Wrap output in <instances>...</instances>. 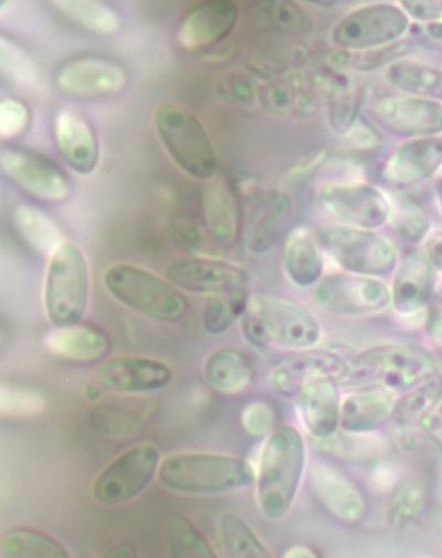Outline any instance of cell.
Returning <instances> with one entry per match:
<instances>
[{
  "instance_id": "cell-1",
  "label": "cell",
  "mask_w": 442,
  "mask_h": 558,
  "mask_svg": "<svg viewBox=\"0 0 442 558\" xmlns=\"http://www.w3.org/2000/svg\"><path fill=\"white\" fill-rule=\"evenodd\" d=\"M243 325L247 340L257 348L304 352L315 350L323 339L321 323L309 307L277 294L250 298Z\"/></svg>"
},
{
  "instance_id": "cell-2",
  "label": "cell",
  "mask_w": 442,
  "mask_h": 558,
  "mask_svg": "<svg viewBox=\"0 0 442 558\" xmlns=\"http://www.w3.org/2000/svg\"><path fill=\"white\" fill-rule=\"evenodd\" d=\"M306 465V445L300 432L277 426L263 447L258 471V500L265 515L282 520L296 500Z\"/></svg>"
},
{
  "instance_id": "cell-3",
  "label": "cell",
  "mask_w": 442,
  "mask_h": 558,
  "mask_svg": "<svg viewBox=\"0 0 442 558\" xmlns=\"http://www.w3.org/2000/svg\"><path fill=\"white\" fill-rule=\"evenodd\" d=\"M161 481L171 490L211 495L246 488L256 481L253 465L241 458L191 453L167 459L160 469Z\"/></svg>"
},
{
  "instance_id": "cell-4",
  "label": "cell",
  "mask_w": 442,
  "mask_h": 558,
  "mask_svg": "<svg viewBox=\"0 0 442 558\" xmlns=\"http://www.w3.org/2000/svg\"><path fill=\"white\" fill-rule=\"evenodd\" d=\"M318 238L327 259L347 274L384 279L401 262L396 245L378 230L335 223L323 227Z\"/></svg>"
},
{
  "instance_id": "cell-5",
  "label": "cell",
  "mask_w": 442,
  "mask_h": 558,
  "mask_svg": "<svg viewBox=\"0 0 442 558\" xmlns=\"http://www.w3.org/2000/svg\"><path fill=\"white\" fill-rule=\"evenodd\" d=\"M344 380L407 391L437 373L431 355L418 348L384 344L366 349L349 362Z\"/></svg>"
},
{
  "instance_id": "cell-6",
  "label": "cell",
  "mask_w": 442,
  "mask_h": 558,
  "mask_svg": "<svg viewBox=\"0 0 442 558\" xmlns=\"http://www.w3.org/2000/svg\"><path fill=\"white\" fill-rule=\"evenodd\" d=\"M105 283L124 305L161 322H179L187 312L185 296L155 274L120 264L108 269Z\"/></svg>"
},
{
  "instance_id": "cell-7",
  "label": "cell",
  "mask_w": 442,
  "mask_h": 558,
  "mask_svg": "<svg viewBox=\"0 0 442 558\" xmlns=\"http://www.w3.org/2000/svg\"><path fill=\"white\" fill-rule=\"evenodd\" d=\"M155 124L174 162L185 173L199 180L214 175L217 158L213 145L193 113L175 105H162L156 111Z\"/></svg>"
},
{
  "instance_id": "cell-8",
  "label": "cell",
  "mask_w": 442,
  "mask_h": 558,
  "mask_svg": "<svg viewBox=\"0 0 442 558\" xmlns=\"http://www.w3.org/2000/svg\"><path fill=\"white\" fill-rule=\"evenodd\" d=\"M46 282V307L56 328L78 325L89 292L87 262L82 251L64 244L51 257Z\"/></svg>"
},
{
  "instance_id": "cell-9",
  "label": "cell",
  "mask_w": 442,
  "mask_h": 558,
  "mask_svg": "<svg viewBox=\"0 0 442 558\" xmlns=\"http://www.w3.org/2000/svg\"><path fill=\"white\" fill-rule=\"evenodd\" d=\"M412 20L395 4L378 3L355 9L331 31V43L346 51H373L391 46L407 34Z\"/></svg>"
},
{
  "instance_id": "cell-10",
  "label": "cell",
  "mask_w": 442,
  "mask_h": 558,
  "mask_svg": "<svg viewBox=\"0 0 442 558\" xmlns=\"http://www.w3.org/2000/svg\"><path fill=\"white\" fill-rule=\"evenodd\" d=\"M323 210L336 223L379 230L390 222L392 199L379 186L364 182H336L319 191Z\"/></svg>"
},
{
  "instance_id": "cell-11",
  "label": "cell",
  "mask_w": 442,
  "mask_h": 558,
  "mask_svg": "<svg viewBox=\"0 0 442 558\" xmlns=\"http://www.w3.org/2000/svg\"><path fill=\"white\" fill-rule=\"evenodd\" d=\"M317 303L326 311L345 316H366L392 307L391 284L384 279L344 271L324 276L315 287Z\"/></svg>"
},
{
  "instance_id": "cell-12",
  "label": "cell",
  "mask_w": 442,
  "mask_h": 558,
  "mask_svg": "<svg viewBox=\"0 0 442 558\" xmlns=\"http://www.w3.org/2000/svg\"><path fill=\"white\" fill-rule=\"evenodd\" d=\"M159 463L160 452L155 446L130 449L100 474L95 485L96 499L109 506L132 500L152 483Z\"/></svg>"
},
{
  "instance_id": "cell-13",
  "label": "cell",
  "mask_w": 442,
  "mask_h": 558,
  "mask_svg": "<svg viewBox=\"0 0 442 558\" xmlns=\"http://www.w3.org/2000/svg\"><path fill=\"white\" fill-rule=\"evenodd\" d=\"M376 122L407 140L442 135V104L404 94L384 97L372 108Z\"/></svg>"
},
{
  "instance_id": "cell-14",
  "label": "cell",
  "mask_w": 442,
  "mask_h": 558,
  "mask_svg": "<svg viewBox=\"0 0 442 558\" xmlns=\"http://www.w3.org/2000/svg\"><path fill=\"white\" fill-rule=\"evenodd\" d=\"M0 170L34 197L46 202H62L71 194L64 173L47 157L24 149L0 151Z\"/></svg>"
},
{
  "instance_id": "cell-15",
  "label": "cell",
  "mask_w": 442,
  "mask_h": 558,
  "mask_svg": "<svg viewBox=\"0 0 442 558\" xmlns=\"http://www.w3.org/2000/svg\"><path fill=\"white\" fill-rule=\"evenodd\" d=\"M348 369V362L339 354L310 350L277 363L269 373V381L283 396H298L315 381L327 378L344 380Z\"/></svg>"
},
{
  "instance_id": "cell-16",
  "label": "cell",
  "mask_w": 442,
  "mask_h": 558,
  "mask_svg": "<svg viewBox=\"0 0 442 558\" xmlns=\"http://www.w3.org/2000/svg\"><path fill=\"white\" fill-rule=\"evenodd\" d=\"M168 278L179 288L196 293L225 295L247 291L248 276L231 263L186 258L168 268Z\"/></svg>"
},
{
  "instance_id": "cell-17",
  "label": "cell",
  "mask_w": 442,
  "mask_h": 558,
  "mask_svg": "<svg viewBox=\"0 0 442 558\" xmlns=\"http://www.w3.org/2000/svg\"><path fill=\"white\" fill-rule=\"evenodd\" d=\"M57 87L78 97L120 94L127 84V73L116 62L101 58H83L62 65L56 75Z\"/></svg>"
},
{
  "instance_id": "cell-18",
  "label": "cell",
  "mask_w": 442,
  "mask_h": 558,
  "mask_svg": "<svg viewBox=\"0 0 442 558\" xmlns=\"http://www.w3.org/2000/svg\"><path fill=\"white\" fill-rule=\"evenodd\" d=\"M240 9L232 0H210L194 8L177 31V44L188 51L208 48L235 28Z\"/></svg>"
},
{
  "instance_id": "cell-19",
  "label": "cell",
  "mask_w": 442,
  "mask_h": 558,
  "mask_svg": "<svg viewBox=\"0 0 442 558\" xmlns=\"http://www.w3.org/2000/svg\"><path fill=\"white\" fill-rule=\"evenodd\" d=\"M442 169V137L408 140L386 159L382 175L395 186H412L433 178Z\"/></svg>"
},
{
  "instance_id": "cell-20",
  "label": "cell",
  "mask_w": 442,
  "mask_h": 558,
  "mask_svg": "<svg viewBox=\"0 0 442 558\" xmlns=\"http://www.w3.org/2000/svg\"><path fill=\"white\" fill-rule=\"evenodd\" d=\"M398 397L380 386H364L346 395L341 404L340 428L347 434L375 432L394 418Z\"/></svg>"
},
{
  "instance_id": "cell-21",
  "label": "cell",
  "mask_w": 442,
  "mask_h": 558,
  "mask_svg": "<svg viewBox=\"0 0 442 558\" xmlns=\"http://www.w3.org/2000/svg\"><path fill=\"white\" fill-rule=\"evenodd\" d=\"M435 290V271L425 254H410L394 272L392 308L400 316L417 315L428 306Z\"/></svg>"
},
{
  "instance_id": "cell-22",
  "label": "cell",
  "mask_w": 442,
  "mask_h": 558,
  "mask_svg": "<svg viewBox=\"0 0 442 558\" xmlns=\"http://www.w3.org/2000/svg\"><path fill=\"white\" fill-rule=\"evenodd\" d=\"M310 480L316 497L335 519L356 523L364 518L365 498L341 470L327 462H318L311 469Z\"/></svg>"
},
{
  "instance_id": "cell-23",
  "label": "cell",
  "mask_w": 442,
  "mask_h": 558,
  "mask_svg": "<svg viewBox=\"0 0 442 558\" xmlns=\"http://www.w3.org/2000/svg\"><path fill=\"white\" fill-rule=\"evenodd\" d=\"M58 148L64 161L81 174H91L99 163L97 135L79 112L72 109L60 110L53 122Z\"/></svg>"
},
{
  "instance_id": "cell-24",
  "label": "cell",
  "mask_w": 442,
  "mask_h": 558,
  "mask_svg": "<svg viewBox=\"0 0 442 558\" xmlns=\"http://www.w3.org/2000/svg\"><path fill=\"white\" fill-rule=\"evenodd\" d=\"M97 376L107 389L143 392L167 387L172 380V371L156 360L123 356L106 362L100 366Z\"/></svg>"
},
{
  "instance_id": "cell-25",
  "label": "cell",
  "mask_w": 442,
  "mask_h": 558,
  "mask_svg": "<svg viewBox=\"0 0 442 558\" xmlns=\"http://www.w3.org/2000/svg\"><path fill=\"white\" fill-rule=\"evenodd\" d=\"M282 264L293 286L315 288L323 279L327 267L318 233L308 227L291 230L283 245Z\"/></svg>"
},
{
  "instance_id": "cell-26",
  "label": "cell",
  "mask_w": 442,
  "mask_h": 558,
  "mask_svg": "<svg viewBox=\"0 0 442 558\" xmlns=\"http://www.w3.org/2000/svg\"><path fill=\"white\" fill-rule=\"evenodd\" d=\"M297 397L306 429L319 440L335 436L340 428L342 404L337 380L327 378L315 381Z\"/></svg>"
},
{
  "instance_id": "cell-27",
  "label": "cell",
  "mask_w": 442,
  "mask_h": 558,
  "mask_svg": "<svg viewBox=\"0 0 442 558\" xmlns=\"http://www.w3.org/2000/svg\"><path fill=\"white\" fill-rule=\"evenodd\" d=\"M45 344L52 354L76 362H96L103 359L111 349V340L106 332L79 324L49 332Z\"/></svg>"
},
{
  "instance_id": "cell-28",
  "label": "cell",
  "mask_w": 442,
  "mask_h": 558,
  "mask_svg": "<svg viewBox=\"0 0 442 558\" xmlns=\"http://www.w3.org/2000/svg\"><path fill=\"white\" fill-rule=\"evenodd\" d=\"M204 206L207 225L216 242L224 247L234 246L241 230V209L230 182L214 180L206 192Z\"/></svg>"
},
{
  "instance_id": "cell-29",
  "label": "cell",
  "mask_w": 442,
  "mask_h": 558,
  "mask_svg": "<svg viewBox=\"0 0 442 558\" xmlns=\"http://www.w3.org/2000/svg\"><path fill=\"white\" fill-rule=\"evenodd\" d=\"M385 82L401 94L442 104V69L410 58L391 62Z\"/></svg>"
},
{
  "instance_id": "cell-30",
  "label": "cell",
  "mask_w": 442,
  "mask_h": 558,
  "mask_svg": "<svg viewBox=\"0 0 442 558\" xmlns=\"http://www.w3.org/2000/svg\"><path fill=\"white\" fill-rule=\"evenodd\" d=\"M256 373L250 359L237 349H220L205 364V377L209 386L224 395H238L254 383Z\"/></svg>"
},
{
  "instance_id": "cell-31",
  "label": "cell",
  "mask_w": 442,
  "mask_h": 558,
  "mask_svg": "<svg viewBox=\"0 0 442 558\" xmlns=\"http://www.w3.org/2000/svg\"><path fill=\"white\" fill-rule=\"evenodd\" d=\"M15 227L36 253L52 256L63 244V232L54 219L38 207L20 205L14 211Z\"/></svg>"
},
{
  "instance_id": "cell-32",
  "label": "cell",
  "mask_w": 442,
  "mask_h": 558,
  "mask_svg": "<svg viewBox=\"0 0 442 558\" xmlns=\"http://www.w3.org/2000/svg\"><path fill=\"white\" fill-rule=\"evenodd\" d=\"M50 5L62 16L98 35H114L120 31L118 13L99 0H53Z\"/></svg>"
},
{
  "instance_id": "cell-33",
  "label": "cell",
  "mask_w": 442,
  "mask_h": 558,
  "mask_svg": "<svg viewBox=\"0 0 442 558\" xmlns=\"http://www.w3.org/2000/svg\"><path fill=\"white\" fill-rule=\"evenodd\" d=\"M442 401V376L432 374L398 398L394 420L404 427L420 426Z\"/></svg>"
},
{
  "instance_id": "cell-34",
  "label": "cell",
  "mask_w": 442,
  "mask_h": 558,
  "mask_svg": "<svg viewBox=\"0 0 442 558\" xmlns=\"http://www.w3.org/2000/svg\"><path fill=\"white\" fill-rule=\"evenodd\" d=\"M0 550L9 558H65V548L51 536L32 529H14L0 538Z\"/></svg>"
},
{
  "instance_id": "cell-35",
  "label": "cell",
  "mask_w": 442,
  "mask_h": 558,
  "mask_svg": "<svg viewBox=\"0 0 442 558\" xmlns=\"http://www.w3.org/2000/svg\"><path fill=\"white\" fill-rule=\"evenodd\" d=\"M429 486L422 476H410L393 495L388 518L394 527L404 529L414 524L426 511Z\"/></svg>"
},
{
  "instance_id": "cell-36",
  "label": "cell",
  "mask_w": 442,
  "mask_h": 558,
  "mask_svg": "<svg viewBox=\"0 0 442 558\" xmlns=\"http://www.w3.org/2000/svg\"><path fill=\"white\" fill-rule=\"evenodd\" d=\"M292 204L283 193H274L257 221L251 235L250 246L256 253L269 251L278 241L291 214Z\"/></svg>"
},
{
  "instance_id": "cell-37",
  "label": "cell",
  "mask_w": 442,
  "mask_h": 558,
  "mask_svg": "<svg viewBox=\"0 0 442 558\" xmlns=\"http://www.w3.org/2000/svg\"><path fill=\"white\" fill-rule=\"evenodd\" d=\"M404 242L422 245L431 232V222L426 209L416 201L404 198L392 201L390 222Z\"/></svg>"
},
{
  "instance_id": "cell-38",
  "label": "cell",
  "mask_w": 442,
  "mask_h": 558,
  "mask_svg": "<svg viewBox=\"0 0 442 558\" xmlns=\"http://www.w3.org/2000/svg\"><path fill=\"white\" fill-rule=\"evenodd\" d=\"M165 542L174 557H216L201 533L185 518L175 515L165 526Z\"/></svg>"
},
{
  "instance_id": "cell-39",
  "label": "cell",
  "mask_w": 442,
  "mask_h": 558,
  "mask_svg": "<svg viewBox=\"0 0 442 558\" xmlns=\"http://www.w3.org/2000/svg\"><path fill=\"white\" fill-rule=\"evenodd\" d=\"M221 537L228 551L234 557L265 558L270 553L254 531L235 514L220 520Z\"/></svg>"
},
{
  "instance_id": "cell-40",
  "label": "cell",
  "mask_w": 442,
  "mask_h": 558,
  "mask_svg": "<svg viewBox=\"0 0 442 558\" xmlns=\"http://www.w3.org/2000/svg\"><path fill=\"white\" fill-rule=\"evenodd\" d=\"M247 291L217 295L204 312V326L211 335L226 332L241 316H244L249 303Z\"/></svg>"
},
{
  "instance_id": "cell-41",
  "label": "cell",
  "mask_w": 442,
  "mask_h": 558,
  "mask_svg": "<svg viewBox=\"0 0 442 558\" xmlns=\"http://www.w3.org/2000/svg\"><path fill=\"white\" fill-rule=\"evenodd\" d=\"M0 66L16 84L32 86L36 83L38 71L32 58L4 37L0 38Z\"/></svg>"
},
{
  "instance_id": "cell-42",
  "label": "cell",
  "mask_w": 442,
  "mask_h": 558,
  "mask_svg": "<svg viewBox=\"0 0 442 558\" xmlns=\"http://www.w3.org/2000/svg\"><path fill=\"white\" fill-rule=\"evenodd\" d=\"M30 112L28 107L13 98L0 102V137L13 140L21 136L28 128Z\"/></svg>"
},
{
  "instance_id": "cell-43",
  "label": "cell",
  "mask_w": 442,
  "mask_h": 558,
  "mask_svg": "<svg viewBox=\"0 0 442 558\" xmlns=\"http://www.w3.org/2000/svg\"><path fill=\"white\" fill-rule=\"evenodd\" d=\"M275 421V412L265 402L250 403L242 415L245 430L254 437L270 435L277 427Z\"/></svg>"
},
{
  "instance_id": "cell-44",
  "label": "cell",
  "mask_w": 442,
  "mask_h": 558,
  "mask_svg": "<svg viewBox=\"0 0 442 558\" xmlns=\"http://www.w3.org/2000/svg\"><path fill=\"white\" fill-rule=\"evenodd\" d=\"M400 5L410 20L427 25L442 24V0H404Z\"/></svg>"
},
{
  "instance_id": "cell-45",
  "label": "cell",
  "mask_w": 442,
  "mask_h": 558,
  "mask_svg": "<svg viewBox=\"0 0 442 558\" xmlns=\"http://www.w3.org/2000/svg\"><path fill=\"white\" fill-rule=\"evenodd\" d=\"M2 404H10V411H37L42 408L44 400L29 389L7 387L2 389Z\"/></svg>"
},
{
  "instance_id": "cell-46",
  "label": "cell",
  "mask_w": 442,
  "mask_h": 558,
  "mask_svg": "<svg viewBox=\"0 0 442 558\" xmlns=\"http://www.w3.org/2000/svg\"><path fill=\"white\" fill-rule=\"evenodd\" d=\"M422 246L426 258L434 271L442 276V230L431 231Z\"/></svg>"
},
{
  "instance_id": "cell-47",
  "label": "cell",
  "mask_w": 442,
  "mask_h": 558,
  "mask_svg": "<svg viewBox=\"0 0 442 558\" xmlns=\"http://www.w3.org/2000/svg\"><path fill=\"white\" fill-rule=\"evenodd\" d=\"M426 325L431 340L442 351V310L431 311Z\"/></svg>"
},
{
  "instance_id": "cell-48",
  "label": "cell",
  "mask_w": 442,
  "mask_h": 558,
  "mask_svg": "<svg viewBox=\"0 0 442 558\" xmlns=\"http://www.w3.org/2000/svg\"><path fill=\"white\" fill-rule=\"evenodd\" d=\"M426 432H442V401L431 411L420 425Z\"/></svg>"
},
{
  "instance_id": "cell-49",
  "label": "cell",
  "mask_w": 442,
  "mask_h": 558,
  "mask_svg": "<svg viewBox=\"0 0 442 558\" xmlns=\"http://www.w3.org/2000/svg\"><path fill=\"white\" fill-rule=\"evenodd\" d=\"M317 553L312 550L311 548L303 545L293 546L288 548L284 553V557L290 558H306V557H317Z\"/></svg>"
},
{
  "instance_id": "cell-50",
  "label": "cell",
  "mask_w": 442,
  "mask_h": 558,
  "mask_svg": "<svg viewBox=\"0 0 442 558\" xmlns=\"http://www.w3.org/2000/svg\"><path fill=\"white\" fill-rule=\"evenodd\" d=\"M434 194H435V198L439 204V207L442 211V179L438 180L437 183L434 184Z\"/></svg>"
},
{
  "instance_id": "cell-51",
  "label": "cell",
  "mask_w": 442,
  "mask_h": 558,
  "mask_svg": "<svg viewBox=\"0 0 442 558\" xmlns=\"http://www.w3.org/2000/svg\"><path fill=\"white\" fill-rule=\"evenodd\" d=\"M438 295H439V301H440L441 310H442V283L440 284V287L438 289Z\"/></svg>"
}]
</instances>
